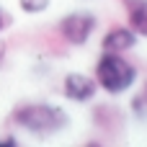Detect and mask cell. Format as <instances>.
I'll list each match as a JSON object with an SVG mask.
<instances>
[{
	"label": "cell",
	"mask_w": 147,
	"mask_h": 147,
	"mask_svg": "<svg viewBox=\"0 0 147 147\" xmlns=\"http://www.w3.org/2000/svg\"><path fill=\"white\" fill-rule=\"evenodd\" d=\"M93 28H96V16L93 13H70L59 21V36L72 47H83L90 39Z\"/></svg>",
	"instance_id": "3957f363"
},
{
	"label": "cell",
	"mask_w": 147,
	"mask_h": 147,
	"mask_svg": "<svg viewBox=\"0 0 147 147\" xmlns=\"http://www.w3.org/2000/svg\"><path fill=\"white\" fill-rule=\"evenodd\" d=\"M18 140L16 137H0V147H16Z\"/></svg>",
	"instance_id": "9c48e42d"
},
{
	"label": "cell",
	"mask_w": 147,
	"mask_h": 147,
	"mask_svg": "<svg viewBox=\"0 0 147 147\" xmlns=\"http://www.w3.org/2000/svg\"><path fill=\"white\" fill-rule=\"evenodd\" d=\"M137 44V34L132 31V28H124V26H116V28H111L106 36H103V41H101V47H103V52H127V49H132Z\"/></svg>",
	"instance_id": "5b68a950"
},
{
	"label": "cell",
	"mask_w": 147,
	"mask_h": 147,
	"mask_svg": "<svg viewBox=\"0 0 147 147\" xmlns=\"http://www.w3.org/2000/svg\"><path fill=\"white\" fill-rule=\"evenodd\" d=\"M62 90H65V96H67L70 101L85 103V101H90V98L96 96L98 83H96L93 78H88V75L70 72V75H65V80H62Z\"/></svg>",
	"instance_id": "277c9868"
},
{
	"label": "cell",
	"mask_w": 147,
	"mask_h": 147,
	"mask_svg": "<svg viewBox=\"0 0 147 147\" xmlns=\"http://www.w3.org/2000/svg\"><path fill=\"white\" fill-rule=\"evenodd\" d=\"M129 28L137 36H147V0H127Z\"/></svg>",
	"instance_id": "8992f818"
},
{
	"label": "cell",
	"mask_w": 147,
	"mask_h": 147,
	"mask_svg": "<svg viewBox=\"0 0 147 147\" xmlns=\"http://www.w3.org/2000/svg\"><path fill=\"white\" fill-rule=\"evenodd\" d=\"M8 23H10V18H8V13H5V10L0 8V31H3V28H5Z\"/></svg>",
	"instance_id": "30bf717a"
},
{
	"label": "cell",
	"mask_w": 147,
	"mask_h": 147,
	"mask_svg": "<svg viewBox=\"0 0 147 147\" xmlns=\"http://www.w3.org/2000/svg\"><path fill=\"white\" fill-rule=\"evenodd\" d=\"M137 80V70L134 65H129L121 54L116 52H103L98 65H96V83L111 93V96H119V93H127Z\"/></svg>",
	"instance_id": "7a4b0ae2"
},
{
	"label": "cell",
	"mask_w": 147,
	"mask_h": 147,
	"mask_svg": "<svg viewBox=\"0 0 147 147\" xmlns=\"http://www.w3.org/2000/svg\"><path fill=\"white\" fill-rule=\"evenodd\" d=\"M3 62H5V44L0 41V65H3Z\"/></svg>",
	"instance_id": "8fae6325"
},
{
	"label": "cell",
	"mask_w": 147,
	"mask_h": 147,
	"mask_svg": "<svg viewBox=\"0 0 147 147\" xmlns=\"http://www.w3.org/2000/svg\"><path fill=\"white\" fill-rule=\"evenodd\" d=\"M132 111H134V116H137L140 121H147V93L145 96H137V98L132 101Z\"/></svg>",
	"instance_id": "ba28073f"
},
{
	"label": "cell",
	"mask_w": 147,
	"mask_h": 147,
	"mask_svg": "<svg viewBox=\"0 0 147 147\" xmlns=\"http://www.w3.org/2000/svg\"><path fill=\"white\" fill-rule=\"evenodd\" d=\"M23 13H44L49 8V0H18Z\"/></svg>",
	"instance_id": "52a82bcc"
},
{
	"label": "cell",
	"mask_w": 147,
	"mask_h": 147,
	"mask_svg": "<svg viewBox=\"0 0 147 147\" xmlns=\"http://www.w3.org/2000/svg\"><path fill=\"white\" fill-rule=\"evenodd\" d=\"M13 121L36 137H49V134L62 132L70 119L65 109L52 106V103H21L13 111Z\"/></svg>",
	"instance_id": "6da1fadb"
},
{
	"label": "cell",
	"mask_w": 147,
	"mask_h": 147,
	"mask_svg": "<svg viewBox=\"0 0 147 147\" xmlns=\"http://www.w3.org/2000/svg\"><path fill=\"white\" fill-rule=\"evenodd\" d=\"M145 93H147V83H145Z\"/></svg>",
	"instance_id": "7c38bea8"
}]
</instances>
